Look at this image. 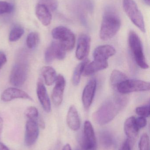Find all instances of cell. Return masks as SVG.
Listing matches in <instances>:
<instances>
[{
  "label": "cell",
  "mask_w": 150,
  "mask_h": 150,
  "mask_svg": "<svg viewBox=\"0 0 150 150\" xmlns=\"http://www.w3.org/2000/svg\"><path fill=\"white\" fill-rule=\"evenodd\" d=\"M128 100L126 95L114 93L112 97L106 100L93 113V120L100 125L110 122L126 106Z\"/></svg>",
  "instance_id": "cell-1"
},
{
  "label": "cell",
  "mask_w": 150,
  "mask_h": 150,
  "mask_svg": "<svg viewBox=\"0 0 150 150\" xmlns=\"http://www.w3.org/2000/svg\"><path fill=\"white\" fill-rule=\"evenodd\" d=\"M121 21L117 14L107 11L103 16L100 31V37L103 40H107L113 38L119 30Z\"/></svg>",
  "instance_id": "cell-2"
},
{
  "label": "cell",
  "mask_w": 150,
  "mask_h": 150,
  "mask_svg": "<svg viewBox=\"0 0 150 150\" xmlns=\"http://www.w3.org/2000/svg\"><path fill=\"white\" fill-rule=\"evenodd\" d=\"M128 43L137 65L143 69L149 68V66L144 53L141 41L138 35L134 31H131L129 34Z\"/></svg>",
  "instance_id": "cell-3"
},
{
  "label": "cell",
  "mask_w": 150,
  "mask_h": 150,
  "mask_svg": "<svg viewBox=\"0 0 150 150\" xmlns=\"http://www.w3.org/2000/svg\"><path fill=\"white\" fill-rule=\"evenodd\" d=\"M123 9L132 23L142 32H145L143 16L134 0H123Z\"/></svg>",
  "instance_id": "cell-4"
},
{
  "label": "cell",
  "mask_w": 150,
  "mask_h": 150,
  "mask_svg": "<svg viewBox=\"0 0 150 150\" xmlns=\"http://www.w3.org/2000/svg\"><path fill=\"white\" fill-rule=\"evenodd\" d=\"M150 83L140 79H128L120 83L114 93L126 95L134 92L147 91L150 90Z\"/></svg>",
  "instance_id": "cell-5"
},
{
  "label": "cell",
  "mask_w": 150,
  "mask_h": 150,
  "mask_svg": "<svg viewBox=\"0 0 150 150\" xmlns=\"http://www.w3.org/2000/svg\"><path fill=\"white\" fill-rule=\"evenodd\" d=\"M52 35L53 38L60 43L67 51H71L75 44V34L67 27L59 26L53 29Z\"/></svg>",
  "instance_id": "cell-6"
},
{
  "label": "cell",
  "mask_w": 150,
  "mask_h": 150,
  "mask_svg": "<svg viewBox=\"0 0 150 150\" xmlns=\"http://www.w3.org/2000/svg\"><path fill=\"white\" fill-rule=\"evenodd\" d=\"M28 66L23 62L16 63L10 75V82L15 86H21L24 84L28 76Z\"/></svg>",
  "instance_id": "cell-7"
},
{
  "label": "cell",
  "mask_w": 150,
  "mask_h": 150,
  "mask_svg": "<svg viewBox=\"0 0 150 150\" xmlns=\"http://www.w3.org/2000/svg\"><path fill=\"white\" fill-rule=\"evenodd\" d=\"M81 150H95L97 148L96 136L92 124L89 121H85L84 126V133L81 141Z\"/></svg>",
  "instance_id": "cell-8"
},
{
  "label": "cell",
  "mask_w": 150,
  "mask_h": 150,
  "mask_svg": "<svg viewBox=\"0 0 150 150\" xmlns=\"http://www.w3.org/2000/svg\"><path fill=\"white\" fill-rule=\"evenodd\" d=\"M63 46L58 41L52 42L45 52V60L47 63H50L55 59L62 60L65 59L66 52Z\"/></svg>",
  "instance_id": "cell-9"
},
{
  "label": "cell",
  "mask_w": 150,
  "mask_h": 150,
  "mask_svg": "<svg viewBox=\"0 0 150 150\" xmlns=\"http://www.w3.org/2000/svg\"><path fill=\"white\" fill-rule=\"evenodd\" d=\"M39 134V126L37 121L28 120L26 124L25 133V144L31 146L36 142Z\"/></svg>",
  "instance_id": "cell-10"
},
{
  "label": "cell",
  "mask_w": 150,
  "mask_h": 150,
  "mask_svg": "<svg viewBox=\"0 0 150 150\" xmlns=\"http://www.w3.org/2000/svg\"><path fill=\"white\" fill-rule=\"evenodd\" d=\"M91 38L85 33L80 34L77 40L76 57L79 60H83L88 56L90 48Z\"/></svg>",
  "instance_id": "cell-11"
},
{
  "label": "cell",
  "mask_w": 150,
  "mask_h": 150,
  "mask_svg": "<svg viewBox=\"0 0 150 150\" xmlns=\"http://www.w3.org/2000/svg\"><path fill=\"white\" fill-rule=\"evenodd\" d=\"M55 84L52 92V98L54 104L59 106L61 104L63 99L64 89L66 86V81L63 75L57 76Z\"/></svg>",
  "instance_id": "cell-12"
},
{
  "label": "cell",
  "mask_w": 150,
  "mask_h": 150,
  "mask_svg": "<svg viewBox=\"0 0 150 150\" xmlns=\"http://www.w3.org/2000/svg\"><path fill=\"white\" fill-rule=\"evenodd\" d=\"M97 82L96 79L93 78L87 83L84 89L82 95V100L84 107L88 110L93 101L97 88Z\"/></svg>",
  "instance_id": "cell-13"
},
{
  "label": "cell",
  "mask_w": 150,
  "mask_h": 150,
  "mask_svg": "<svg viewBox=\"0 0 150 150\" xmlns=\"http://www.w3.org/2000/svg\"><path fill=\"white\" fill-rule=\"evenodd\" d=\"M37 96L45 112H50L51 110V105L45 86L41 79H39L37 84Z\"/></svg>",
  "instance_id": "cell-14"
},
{
  "label": "cell",
  "mask_w": 150,
  "mask_h": 150,
  "mask_svg": "<svg viewBox=\"0 0 150 150\" xmlns=\"http://www.w3.org/2000/svg\"><path fill=\"white\" fill-rule=\"evenodd\" d=\"M15 99H23L33 100L31 97L26 92L14 87L7 88L3 92L1 95V99L4 102H9Z\"/></svg>",
  "instance_id": "cell-15"
},
{
  "label": "cell",
  "mask_w": 150,
  "mask_h": 150,
  "mask_svg": "<svg viewBox=\"0 0 150 150\" xmlns=\"http://www.w3.org/2000/svg\"><path fill=\"white\" fill-rule=\"evenodd\" d=\"M116 53L115 48L110 45L100 46L94 50L93 57L94 60L107 61L110 57Z\"/></svg>",
  "instance_id": "cell-16"
},
{
  "label": "cell",
  "mask_w": 150,
  "mask_h": 150,
  "mask_svg": "<svg viewBox=\"0 0 150 150\" xmlns=\"http://www.w3.org/2000/svg\"><path fill=\"white\" fill-rule=\"evenodd\" d=\"M67 122L69 127L74 131L78 130L80 127V120L75 107L71 105L68 111Z\"/></svg>",
  "instance_id": "cell-17"
},
{
  "label": "cell",
  "mask_w": 150,
  "mask_h": 150,
  "mask_svg": "<svg viewBox=\"0 0 150 150\" xmlns=\"http://www.w3.org/2000/svg\"><path fill=\"white\" fill-rule=\"evenodd\" d=\"M35 14L43 25L48 26L51 23L52 19L51 11L44 5L38 4L35 8Z\"/></svg>",
  "instance_id": "cell-18"
},
{
  "label": "cell",
  "mask_w": 150,
  "mask_h": 150,
  "mask_svg": "<svg viewBox=\"0 0 150 150\" xmlns=\"http://www.w3.org/2000/svg\"><path fill=\"white\" fill-rule=\"evenodd\" d=\"M124 129L129 140H134L137 136L140 129L136 125L134 116H131L126 120L124 123Z\"/></svg>",
  "instance_id": "cell-19"
},
{
  "label": "cell",
  "mask_w": 150,
  "mask_h": 150,
  "mask_svg": "<svg viewBox=\"0 0 150 150\" xmlns=\"http://www.w3.org/2000/svg\"><path fill=\"white\" fill-rule=\"evenodd\" d=\"M108 67L107 61H99L94 60L92 62L87 64L84 71V75L89 76L94 74L99 71L106 69Z\"/></svg>",
  "instance_id": "cell-20"
},
{
  "label": "cell",
  "mask_w": 150,
  "mask_h": 150,
  "mask_svg": "<svg viewBox=\"0 0 150 150\" xmlns=\"http://www.w3.org/2000/svg\"><path fill=\"white\" fill-rule=\"evenodd\" d=\"M41 72L47 85H52L56 81L57 74L55 70L52 67L45 66L42 68Z\"/></svg>",
  "instance_id": "cell-21"
},
{
  "label": "cell",
  "mask_w": 150,
  "mask_h": 150,
  "mask_svg": "<svg viewBox=\"0 0 150 150\" xmlns=\"http://www.w3.org/2000/svg\"><path fill=\"white\" fill-rule=\"evenodd\" d=\"M89 63V60H84L79 63L75 69L72 76V83L74 85L77 86L79 84L81 76L83 74L85 67Z\"/></svg>",
  "instance_id": "cell-22"
},
{
  "label": "cell",
  "mask_w": 150,
  "mask_h": 150,
  "mask_svg": "<svg viewBox=\"0 0 150 150\" xmlns=\"http://www.w3.org/2000/svg\"><path fill=\"white\" fill-rule=\"evenodd\" d=\"M128 79L127 75L122 72L118 70H114L110 77V84L112 88L114 91L120 83Z\"/></svg>",
  "instance_id": "cell-23"
},
{
  "label": "cell",
  "mask_w": 150,
  "mask_h": 150,
  "mask_svg": "<svg viewBox=\"0 0 150 150\" xmlns=\"http://www.w3.org/2000/svg\"><path fill=\"white\" fill-rule=\"evenodd\" d=\"M100 139L102 146L106 149L111 148L114 144V137L109 131L101 132L100 135Z\"/></svg>",
  "instance_id": "cell-24"
},
{
  "label": "cell",
  "mask_w": 150,
  "mask_h": 150,
  "mask_svg": "<svg viewBox=\"0 0 150 150\" xmlns=\"http://www.w3.org/2000/svg\"><path fill=\"white\" fill-rule=\"evenodd\" d=\"M24 33L23 28L19 25H16L11 29L9 35V40L11 42H15L20 39Z\"/></svg>",
  "instance_id": "cell-25"
},
{
  "label": "cell",
  "mask_w": 150,
  "mask_h": 150,
  "mask_svg": "<svg viewBox=\"0 0 150 150\" xmlns=\"http://www.w3.org/2000/svg\"><path fill=\"white\" fill-rule=\"evenodd\" d=\"M40 36L38 33L36 32H32L28 34L26 38V45L30 49H33L38 46Z\"/></svg>",
  "instance_id": "cell-26"
},
{
  "label": "cell",
  "mask_w": 150,
  "mask_h": 150,
  "mask_svg": "<svg viewBox=\"0 0 150 150\" xmlns=\"http://www.w3.org/2000/svg\"><path fill=\"white\" fill-rule=\"evenodd\" d=\"M25 116L28 120L37 121L39 117V112L38 109L34 106L27 108L25 112Z\"/></svg>",
  "instance_id": "cell-27"
},
{
  "label": "cell",
  "mask_w": 150,
  "mask_h": 150,
  "mask_svg": "<svg viewBox=\"0 0 150 150\" xmlns=\"http://www.w3.org/2000/svg\"><path fill=\"white\" fill-rule=\"evenodd\" d=\"M38 4L46 7L50 11H55L58 7L57 0H39Z\"/></svg>",
  "instance_id": "cell-28"
},
{
  "label": "cell",
  "mask_w": 150,
  "mask_h": 150,
  "mask_svg": "<svg viewBox=\"0 0 150 150\" xmlns=\"http://www.w3.org/2000/svg\"><path fill=\"white\" fill-rule=\"evenodd\" d=\"M14 9V6L12 4L0 1V16L4 13H11Z\"/></svg>",
  "instance_id": "cell-29"
},
{
  "label": "cell",
  "mask_w": 150,
  "mask_h": 150,
  "mask_svg": "<svg viewBox=\"0 0 150 150\" xmlns=\"http://www.w3.org/2000/svg\"><path fill=\"white\" fill-rule=\"evenodd\" d=\"M149 138L147 134H143L139 143V150H149Z\"/></svg>",
  "instance_id": "cell-30"
},
{
  "label": "cell",
  "mask_w": 150,
  "mask_h": 150,
  "mask_svg": "<svg viewBox=\"0 0 150 150\" xmlns=\"http://www.w3.org/2000/svg\"><path fill=\"white\" fill-rule=\"evenodd\" d=\"M136 112L141 117L144 118L149 117L150 115V110L149 105H145L138 107L136 109Z\"/></svg>",
  "instance_id": "cell-31"
},
{
  "label": "cell",
  "mask_w": 150,
  "mask_h": 150,
  "mask_svg": "<svg viewBox=\"0 0 150 150\" xmlns=\"http://www.w3.org/2000/svg\"><path fill=\"white\" fill-rule=\"evenodd\" d=\"M136 122L137 127L140 129L145 127L147 125V121L146 118L140 116L138 118H136Z\"/></svg>",
  "instance_id": "cell-32"
},
{
  "label": "cell",
  "mask_w": 150,
  "mask_h": 150,
  "mask_svg": "<svg viewBox=\"0 0 150 150\" xmlns=\"http://www.w3.org/2000/svg\"><path fill=\"white\" fill-rule=\"evenodd\" d=\"M7 59L6 55L4 53L0 52V71L7 62Z\"/></svg>",
  "instance_id": "cell-33"
},
{
  "label": "cell",
  "mask_w": 150,
  "mask_h": 150,
  "mask_svg": "<svg viewBox=\"0 0 150 150\" xmlns=\"http://www.w3.org/2000/svg\"><path fill=\"white\" fill-rule=\"evenodd\" d=\"M119 150H131L130 142L128 139L123 143L120 148Z\"/></svg>",
  "instance_id": "cell-34"
},
{
  "label": "cell",
  "mask_w": 150,
  "mask_h": 150,
  "mask_svg": "<svg viewBox=\"0 0 150 150\" xmlns=\"http://www.w3.org/2000/svg\"><path fill=\"white\" fill-rule=\"evenodd\" d=\"M37 122L39 127L41 128L42 129H44L45 128V122L42 117H38Z\"/></svg>",
  "instance_id": "cell-35"
},
{
  "label": "cell",
  "mask_w": 150,
  "mask_h": 150,
  "mask_svg": "<svg viewBox=\"0 0 150 150\" xmlns=\"http://www.w3.org/2000/svg\"><path fill=\"white\" fill-rule=\"evenodd\" d=\"M3 128V120L2 118L0 116V140L2 133Z\"/></svg>",
  "instance_id": "cell-36"
},
{
  "label": "cell",
  "mask_w": 150,
  "mask_h": 150,
  "mask_svg": "<svg viewBox=\"0 0 150 150\" xmlns=\"http://www.w3.org/2000/svg\"><path fill=\"white\" fill-rule=\"evenodd\" d=\"M0 150H10L9 149L2 143L0 142Z\"/></svg>",
  "instance_id": "cell-37"
},
{
  "label": "cell",
  "mask_w": 150,
  "mask_h": 150,
  "mask_svg": "<svg viewBox=\"0 0 150 150\" xmlns=\"http://www.w3.org/2000/svg\"><path fill=\"white\" fill-rule=\"evenodd\" d=\"M62 150H72L69 144H66L63 146Z\"/></svg>",
  "instance_id": "cell-38"
},
{
  "label": "cell",
  "mask_w": 150,
  "mask_h": 150,
  "mask_svg": "<svg viewBox=\"0 0 150 150\" xmlns=\"http://www.w3.org/2000/svg\"><path fill=\"white\" fill-rule=\"evenodd\" d=\"M143 1L144 2V4H145L146 5L149 6L150 0H143Z\"/></svg>",
  "instance_id": "cell-39"
}]
</instances>
